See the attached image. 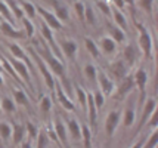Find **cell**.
Returning <instances> with one entry per match:
<instances>
[{"instance_id":"2e32d148","label":"cell","mask_w":158,"mask_h":148,"mask_svg":"<svg viewBox=\"0 0 158 148\" xmlns=\"http://www.w3.org/2000/svg\"><path fill=\"white\" fill-rule=\"evenodd\" d=\"M135 89V78L133 76H126L124 78H121V85L118 86V92H117V98L123 99L129 92H131Z\"/></svg>"},{"instance_id":"f35d334b","label":"cell","mask_w":158,"mask_h":148,"mask_svg":"<svg viewBox=\"0 0 158 148\" xmlns=\"http://www.w3.org/2000/svg\"><path fill=\"white\" fill-rule=\"evenodd\" d=\"M37 148H48L49 145V136L44 130H39V135H37Z\"/></svg>"},{"instance_id":"277c9868","label":"cell","mask_w":158,"mask_h":148,"mask_svg":"<svg viewBox=\"0 0 158 148\" xmlns=\"http://www.w3.org/2000/svg\"><path fill=\"white\" fill-rule=\"evenodd\" d=\"M139 28V48L142 49L143 52V55L146 59H151L152 58V46H154V43H152V37L149 34V31L145 28L143 25H138Z\"/></svg>"},{"instance_id":"7c38bea8","label":"cell","mask_w":158,"mask_h":148,"mask_svg":"<svg viewBox=\"0 0 158 148\" xmlns=\"http://www.w3.org/2000/svg\"><path fill=\"white\" fill-rule=\"evenodd\" d=\"M157 110V99L155 98H148L145 99V105H143V114H142V117L139 120V127H138V132L142 130V127L145 126V123H146V120L151 117V114L154 113Z\"/></svg>"},{"instance_id":"5b68a950","label":"cell","mask_w":158,"mask_h":148,"mask_svg":"<svg viewBox=\"0 0 158 148\" xmlns=\"http://www.w3.org/2000/svg\"><path fill=\"white\" fill-rule=\"evenodd\" d=\"M7 61L10 62V65L14 67L15 73L18 74V77L25 83V85L33 91V82H31V76H30V70H28L27 64L24 62V61H19V59H15L14 57L12 58H7Z\"/></svg>"},{"instance_id":"f1b7e54d","label":"cell","mask_w":158,"mask_h":148,"mask_svg":"<svg viewBox=\"0 0 158 148\" xmlns=\"http://www.w3.org/2000/svg\"><path fill=\"white\" fill-rule=\"evenodd\" d=\"M21 22L24 25V34L27 36L28 39H33L35 34V27H34V24H33V21L24 16V18H21Z\"/></svg>"},{"instance_id":"11a10c76","label":"cell","mask_w":158,"mask_h":148,"mask_svg":"<svg viewBox=\"0 0 158 148\" xmlns=\"http://www.w3.org/2000/svg\"><path fill=\"white\" fill-rule=\"evenodd\" d=\"M0 114H2V108H0Z\"/></svg>"},{"instance_id":"f6af8a7d","label":"cell","mask_w":158,"mask_h":148,"mask_svg":"<svg viewBox=\"0 0 158 148\" xmlns=\"http://www.w3.org/2000/svg\"><path fill=\"white\" fill-rule=\"evenodd\" d=\"M92 95H93V101H95V105H96V108H98V110H99V108H102L103 102H105V96L102 95V92L98 89V91H95Z\"/></svg>"},{"instance_id":"4dcf8cb0","label":"cell","mask_w":158,"mask_h":148,"mask_svg":"<svg viewBox=\"0 0 158 148\" xmlns=\"http://www.w3.org/2000/svg\"><path fill=\"white\" fill-rule=\"evenodd\" d=\"M5 3L7 5L9 11H10V14L14 15V18H16V19L24 18V12H22V9L18 6V3H16V2H14V0H5Z\"/></svg>"},{"instance_id":"8d00e7d4","label":"cell","mask_w":158,"mask_h":148,"mask_svg":"<svg viewBox=\"0 0 158 148\" xmlns=\"http://www.w3.org/2000/svg\"><path fill=\"white\" fill-rule=\"evenodd\" d=\"M84 74H86V77L89 78L90 82H95L98 77V68L93 64H87V65L84 67Z\"/></svg>"},{"instance_id":"ab89813d","label":"cell","mask_w":158,"mask_h":148,"mask_svg":"<svg viewBox=\"0 0 158 148\" xmlns=\"http://www.w3.org/2000/svg\"><path fill=\"white\" fill-rule=\"evenodd\" d=\"M25 130H27L30 141H34L35 138H37V135H39V129H37V126H35L33 121H27V125H25Z\"/></svg>"},{"instance_id":"e575fe53","label":"cell","mask_w":158,"mask_h":148,"mask_svg":"<svg viewBox=\"0 0 158 148\" xmlns=\"http://www.w3.org/2000/svg\"><path fill=\"white\" fill-rule=\"evenodd\" d=\"M84 21L87 24H90V25L96 24V15L93 12L92 6H89V5H86V7H84Z\"/></svg>"},{"instance_id":"c3c4849f","label":"cell","mask_w":158,"mask_h":148,"mask_svg":"<svg viewBox=\"0 0 158 148\" xmlns=\"http://www.w3.org/2000/svg\"><path fill=\"white\" fill-rule=\"evenodd\" d=\"M112 2H114V5H115L114 7H117V9H123V7H124V2H123V0H112Z\"/></svg>"},{"instance_id":"816d5d0a","label":"cell","mask_w":158,"mask_h":148,"mask_svg":"<svg viewBox=\"0 0 158 148\" xmlns=\"http://www.w3.org/2000/svg\"><path fill=\"white\" fill-rule=\"evenodd\" d=\"M124 5L127 3V5H130V6H135V0H123Z\"/></svg>"},{"instance_id":"52a82bcc","label":"cell","mask_w":158,"mask_h":148,"mask_svg":"<svg viewBox=\"0 0 158 148\" xmlns=\"http://www.w3.org/2000/svg\"><path fill=\"white\" fill-rule=\"evenodd\" d=\"M35 12L40 15L41 21L44 22L52 31H53V30H61L62 28V22L53 15V12H49V11H46L44 7L39 6V5H35Z\"/></svg>"},{"instance_id":"ee69618b","label":"cell","mask_w":158,"mask_h":148,"mask_svg":"<svg viewBox=\"0 0 158 148\" xmlns=\"http://www.w3.org/2000/svg\"><path fill=\"white\" fill-rule=\"evenodd\" d=\"M157 142H158V135L157 132H154V133L149 135V138L146 139V142H143L142 148H155L157 147Z\"/></svg>"},{"instance_id":"5bb4252c","label":"cell","mask_w":158,"mask_h":148,"mask_svg":"<svg viewBox=\"0 0 158 148\" xmlns=\"http://www.w3.org/2000/svg\"><path fill=\"white\" fill-rule=\"evenodd\" d=\"M65 127H67V132L71 135V138L74 141H81V129H80V123L76 119H71L67 117L65 119Z\"/></svg>"},{"instance_id":"83f0119b","label":"cell","mask_w":158,"mask_h":148,"mask_svg":"<svg viewBox=\"0 0 158 148\" xmlns=\"http://www.w3.org/2000/svg\"><path fill=\"white\" fill-rule=\"evenodd\" d=\"M84 44H86V49L89 50V53L92 55L93 58H99L101 55V50L98 48V43L93 40V39H90V37H84Z\"/></svg>"},{"instance_id":"db71d44e","label":"cell","mask_w":158,"mask_h":148,"mask_svg":"<svg viewBox=\"0 0 158 148\" xmlns=\"http://www.w3.org/2000/svg\"><path fill=\"white\" fill-rule=\"evenodd\" d=\"M0 74H3V68H2V65H0Z\"/></svg>"},{"instance_id":"f546056e","label":"cell","mask_w":158,"mask_h":148,"mask_svg":"<svg viewBox=\"0 0 158 148\" xmlns=\"http://www.w3.org/2000/svg\"><path fill=\"white\" fill-rule=\"evenodd\" d=\"M74 89H76L77 101H78V104H80V107H81V110H86V105H87V92L78 85L74 86Z\"/></svg>"},{"instance_id":"6da1fadb","label":"cell","mask_w":158,"mask_h":148,"mask_svg":"<svg viewBox=\"0 0 158 148\" xmlns=\"http://www.w3.org/2000/svg\"><path fill=\"white\" fill-rule=\"evenodd\" d=\"M43 44H44V49L43 50H39L37 53L40 55L41 58H43V61L49 65V70H50V73H53V74H56V76H59V77L62 78V85H64V87H65V93L67 95H73V89H71V85H69V82L67 80V76H65V64L62 62V61H59L58 58L50 52V49H49L48 43L43 42Z\"/></svg>"},{"instance_id":"603a6c76","label":"cell","mask_w":158,"mask_h":148,"mask_svg":"<svg viewBox=\"0 0 158 148\" xmlns=\"http://www.w3.org/2000/svg\"><path fill=\"white\" fill-rule=\"evenodd\" d=\"M7 48L10 50V55L15 58V59H19V61H25L27 59V53L24 52V49L21 48L19 44L16 43H7Z\"/></svg>"},{"instance_id":"bcb514c9","label":"cell","mask_w":158,"mask_h":148,"mask_svg":"<svg viewBox=\"0 0 158 148\" xmlns=\"http://www.w3.org/2000/svg\"><path fill=\"white\" fill-rule=\"evenodd\" d=\"M96 5L102 11L103 15H106V16H111V6L108 2H105V0H96Z\"/></svg>"},{"instance_id":"7402d4cb","label":"cell","mask_w":158,"mask_h":148,"mask_svg":"<svg viewBox=\"0 0 158 148\" xmlns=\"http://www.w3.org/2000/svg\"><path fill=\"white\" fill-rule=\"evenodd\" d=\"M111 16H112V19L115 22V25H117L120 30H126L127 28V21H126V16H124L120 11H118L117 7H111Z\"/></svg>"},{"instance_id":"4316f807","label":"cell","mask_w":158,"mask_h":148,"mask_svg":"<svg viewBox=\"0 0 158 148\" xmlns=\"http://www.w3.org/2000/svg\"><path fill=\"white\" fill-rule=\"evenodd\" d=\"M14 144L15 145H19L21 142L24 141V135H25V126H22V125H18V123H14Z\"/></svg>"},{"instance_id":"d590c367","label":"cell","mask_w":158,"mask_h":148,"mask_svg":"<svg viewBox=\"0 0 158 148\" xmlns=\"http://www.w3.org/2000/svg\"><path fill=\"white\" fill-rule=\"evenodd\" d=\"M10 135H12V127L9 123L6 121H2L0 123V136H2V139L3 141H7L9 138H10Z\"/></svg>"},{"instance_id":"9a60e30c","label":"cell","mask_w":158,"mask_h":148,"mask_svg":"<svg viewBox=\"0 0 158 148\" xmlns=\"http://www.w3.org/2000/svg\"><path fill=\"white\" fill-rule=\"evenodd\" d=\"M0 31L9 39H24V31H19L15 25L9 24L7 21H0Z\"/></svg>"},{"instance_id":"e0dca14e","label":"cell","mask_w":158,"mask_h":148,"mask_svg":"<svg viewBox=\"0 0 158 148\" xmlns=\"http://www.w3.org/2000/svg\"><path fill=\"white\" fill-rule=\"evenodd\" d=\"M52 5H53V9H55L53 15H55L56 18H58L61 22H67V21H68V19H69L68 6H67V5H64V3H61L59 0H53V2H52Z\"/></svg>"},{"instance_id":"3957f363","label":"cell","mask_w":158,"mask_h":148,"mask_svg":"<svg viewBox=\"0 0 158 148\" xmlns=\"http://www.w3.org/2000/svg\"><path fill=\"white\" fill-rule=\"evenodd\" d=\"M40 33H41V36H43V40L46 43H49V49H50V52H52L59 61L64 62V55H62L61 49H59V46H58V43H56V40H55L53 31L49 28L41 19H40Z\"/></svg>"},{"instance_id":"30bf717a","label":"cell","mask_w":158,"mask_h":148,"mask_svg":"<svg viewBox=\"0 0 158 148\" xmlns=\"http://www.w3.org/2000/svg\"><path fill=\"white\" fill-rule=\"evenodd\" d=\"M96 80H98V85H99V91L102 92L103 96H110L111 93H112V91H114V82L102 70L98 71Z\"/></svg>"},{"instance_id":"9c48e42d","label":"cell","mask_w":158,"mask_h":148,"mask_svg":"<svg viewBox=\"0 0 158 148\" xmlns=\"http://www.w3.org/2000/svg\"><path fill=\"white\" fill-rule=\"evenodd\" d=\"M53 129H55V133H56V141L62 144L64 148H69L68 144V132H67V127L64 125L59 117H56L55 121H53Z\"/></svg>"},{"instance_id":"cb8c5ba5","label":"cell","mask_w":158,"mask_h":148,"mask_svg":"<svg viewBox=\"0 0 158 148\" xmlns=\"http://www.w3.org/2000/svg\"><path fill=\"white\" fill-rule=\"evenodd\" d=\"M19 5H21V9H22V12H25L28 16V19H35V15H37V12H35V5H33L31 2H28V0H19Z\"/></svg>"},{"instance_id":"74e56055","label":"cell","mask_w":158,"mask_h":148,"mask_svg":"<svg viewBox=\"0 0 158 148\" xmlns=\"http://www.w3.org/2000/svg\"><path fill=\"white\" fill-rule=\"evenodd\" d=\"M3 111H6V113H14L15 110H16V107H15V101H12L10 98H5L2 99V107H0Z\"/></svg>"},{"instance_id":"8992f818","label":"cell","mask_w":158,"mask_h":148,"mask_svg":"<svg viewBox=\"0 0 158 148\" xmlns=\"http://www.w3.org/2000/svg\"><path fill=\"white\" fill-rule=\"evenodd\" d=\"M133 78H135V86H138L139 89V102H140V107H142V104L145 102V99H146V83H148V73H146V70L145 68H138V71L135 73V76H133Z\"/></svg>"},{"instance_id":"d4e9b609","label":"cell","mask_w":158,"mask_h":148,"mask_svg":"<svg viewBox=\"0 0 158 148\" xmlns=\"http://www.w3.org/2000/svg\"><path fill=\"white\" fill-rule=\"evenodd\" d=\"M136 50H135V48L131 46V44H129V46H126L124 48V52H123V57H124V62H126V65L127 67H131L133 64H135V61H136Z\"/></svg>"},{"instance_id":"d6a6232c","label":"cell","mask_w":158,"mask_h":148,"mask_svg":"<svg viewBox=\"0 0 158 148\" xmlns=\"http://www.w3.org/2000/svg\"><path fill=\"white\" fill-rule=\"evenodd\" d=\"M135 119H136V111L133 108H126L124 111V119H123V125L126 127H130L133 123H135Z\"/></svg>"},{"instance_id":"ba28073f","label":"cell","mask_w":158,"mask_h":148,"mask_svg":"<svg viewBox=\"0 0 158 148\" xmlns=\"http://www.w3.org/2000/svg\"><path fill=\"white\" fill-rule=\"evenodd\" d=\"M55 92H56V98H58V102L61 104L67 111H76V105H74V102H73V98L65 93L64 91V87H62L59 83H56L55 85Z\"/></svg>"},{"instance_id":"484cf974","label":"cell","mask_w":158,"mask_h":148,"mask_svg":"<svg viewBox=\"0 0 158 148\" xmlns=\"http://www.w3.org/2000/svg\"><path fill=\"white\" fill-rule=\"evenodd\" d=\"M80 129H81V139L84 148H92V129L86 123L80 125Z\"/></svg>"},{"instance_id":"f5cc1de1","label":"cell","mask_w":158,"mask_h":148,"mask_svg":"<svg viewBox=\"0 0 158 148\" xmlns=\"http://www.w3.org/2000/svg\"><path fill=\"white\" fill-rule=\"evenodd\" d=\"M2 86H3V76L0 74V87H2Z\"/></svg>"},{"instance_id":"44dd1931","label":"cell","mask_w":158,"mask_h":148,"mask_svg":"<svg viewBox=\"0 0 158 148\" xmlns=\"http://www.w3.org/2000/svg\"><path fill=\"white\" fill-rule=\"evenodd\" d=\"M106 27H108V30H110V37L115 43H123L124 40H126V34H124V31L118 28L117 25H114V24L108 22V24H106Z\"/></svg>"},{"instance_id":"8fae6325","label":"cell","mask_w":158,"mask_h":148,"mask_svg":"<svg viewBox=\"0 0 158 148\" xmlns=\"http://www.w3.org/2000/svg\"><path fill=\"white\" fill-rule=\"evenodd\" d=\"M120 119H121V116H120V111H117V110H112V111L106 116V119H105V132H106V135H108L110 138H112L114 132L117 130Z\"/></svg>"},{"instance_id":"681fc988","label":"cell","mask_w":158,"mask_h":148,"mask_svg":"<svg viewBox=\"0 0 158 148\" xmlns=\"http://www.w3.org/2000/svg\"><path fill=\"white\" fill-rule=\"evenodd\" d=\"M21 148H33L31 141H22L21 142Z\"/></svg>"},{"instance_id":"4fadbf2b","label":"cell","mask_w":158,"mask_h":148,"mask_svg":"<svg viewBox=\"0 0 158 148\" xmlns=\"http://www.w3.org/2000/svg\"><path fill=\"white\" fill-rule=\"evenodd\" d=\"M87 117H89V127L90 129H95L96 130V123H98V108L95 105V101H93V95L87 93Z\"/></svg>"},{"instance_id":"ffe728a7","label":"cell","mask_w":158,"mask_h":148,"mask_svg":"<svg viewBox=\"0 0 158 148\" xmlns=\"http://www.w3.org/2000/svg\"><path fill=\"white\" fill-rule=\"evenodd\" d=\"M127 71H129V67L126 65V62L123 59H118V61L111 64V73L117 78H120V80L127 76Z\"/></svg>"},{"instance_id":"b9f144b4","label":"cell","mask_w":158,"mask_h":148,"mask_svg":"<svg viewBox=\"0 0 158 148\" xmlns=\"http://www.w3.org/2000/svg\"><path fill=\"white\" fill-rule=\"evenodd\" d=\"M84 7H86V5H84L83 2H80V0H76V2H74V11H76L78 19L83 22H84Z\"/></svg>"},{"instance_id":"1f68e13d","label":"cell","mask_w":158,"mask_h":148,"mask_svg":"<svg viewBox=\"0 0 158 148\" xmlns=\"http://www.w3.org/2000/svg\"><path fill=\"white\" fill-rule=\"evenodd\" d=\"M14 93V101L16 104H21V105H25V107H30V102H28V96L27 93L21 89H14L12 91Z\"/></svg>"},{"instance_id":"7a4b0ae2","label":"cell","mask_w":158,"mask_h":148,"mask_svg":"<svg viewBox=\"0 0 158 148\" xmlns=\"http://www.w3.org/2000/svg\"><path fill=\"white\" fill-rule=\"evenodd\" d=\"M30 53L33 55V59H34L35 65L39 67V70H40V73H41V76H43V80H44V83H46V86H48V89L50 92H53V91H55L56 82H55L53 74H52V73H50V70H49L48 64L43 61V58H41L34 49H30Z\"/></svg>"},{"instance_id":"7dc6e473","label":"cell","mask_w":158,"mask_h":148,"mask_svg":"<svg viewBox=\"0 0 158 148\" xmlns=\"http://www.w3.org/2000/svg\"><path fill=\"white\" fill-rule=\"evenodd\" d=\"M148 126L151 127V129H155L157 127V110L151 114V117L148 119Z\"/></svg>"},{"instance_id":"d6986e66","label":"cell","mask_w":158,"mask_h":148,"mask_svg":"<svg viewBox=\"0 0 158 148\" xmlns=\"http://www.w3.org/2000/svg\"><path fill=\"white\" fill-rule=\"evenodd\" d=\"M61 52L64 57L69 58V59H74L77 55V50H78V44L74 40H62L61 42Z\"/></svg>"},{"instance_id":"7bdbcfd3","label":"cell","mask_w":158,"mask_h":148,"mask_svg":"<svg viewBox=\"0 0 158 148\" xmlns=\"http://www.w3.org/2000/svg\"><path fill=\"white\" fill-rule=\"evenodd\" d=\"M50 108H52V99L49 98V96H43L40 101V110L43 114H48L50 111Z\"/></svg>"},{"instance_id":"836d02e7","label":"cell","mask_w":158,"mask_h":148,"mask_svg":"<svg viewBox=\"0 0 158 148\" xmlns=\"http://www.w3.org/2000/svg\"><path fill=\"white\" fill-rule=\"evenodd\" d=\"M0 15L5 18V21H7L9 24L14 25V15L10 14V11H9L7 5L5 3V0H0Z\"/></svg>"},{"instance_id":"f907efd6","label":"cell","mask_w":158,"mask_h":148,"mask_svg":"<svg viewBox=\"0 0 158 148\" xmlns=\"http://www.w3.org/2000/svg\"><path fill=\"white\" fill-rule=\"evenodd\" d=\"M143 142H145V139H143V138H140V139H139V141L136 142V144H135V145H133L131 148H142V145H143Z\"/></svg>"},{"instance_id":"60d3db41","label":"cell","mask_w":158,"mask_h":148,"mask_svg":"<svg viewBox=\"0 0 158 148\" xmlns=\"http://www.w3.org/2000/svg\"><path fill=\"white\" fill-rule=\"evenodd\" d=\"M139 6L149 16H152V14H154V0H139Z\"/></svg>"},{"instance_id":"ac0fdd59","label":"cell","mask_w":158,"mask_h":148,"mask_svg":"<svg viewBox=\"0 0 158 148\" xmlns=\"http://www.w3.org/2000/svg\"><path fill=\"white\" fill-rule=\"evenodd\" d=\"M98 48H99V50H102L105 55H111L117 49V43L114 42L111 37H108V36H103L98 42Z\"/></svg>"}]
</instances>
